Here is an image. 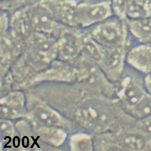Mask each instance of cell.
I'll list each match as a JSON object with an SVG mask.
<instances>
[{
  "label": "cell",
  "instance_id": "obj_11",
  "mask_svg": "<svg viewBox=\"0 0 151 151\" xmlns=\"http://www.w3.org/2000/svg\"><path fill=\"white\" fill-rule=\"evenodd\" d=\"M127 65L143 76L151 75V43H138L129 48Z\"/></svg>",
  "mask_w": 151,
  "mask_h": 151
},
{
  "label": "cell",
  "instance_id": "obj_3",
  "mask_svg": "<svg viewBox=\"0 0 151 151\" xmlns=\"http://www.w3.org/2000/svg\"><path fill=\"white\" fill-rule=\"evenodd\" d=\"M115 85V97L127 113L149 95L146 88L145 76L127 65Z\"/></svg>",
  "mask_w": 151,
  "mask_h": 151
},
{
  "label": "cell",
  "instance_id": "obj_21",
  "mask_svg": "<svg viewBox=\"0 0 151 151\" xmlns=\"http://www.w3.org/2000/svg\"><path fill=\"white\" fill-rule=\"evenodd\" d=\"M145 83L146 89L151 96V75L145 76Z\"/></svg>",
  "mask_w": 151,
  "mask_h": 151
},
{
  "label": "cell",
  "instance_id": "obj_1",
  "mask_svg": "<svg viewBox=\"0 0 151 151\" xmlns=\"http://www.w3.org/2000/svg\"><path fill=\"white\" fill-rule=\"evenodd\" d=\"M76 109V119L84 131L92 135L113 132L135 124L116 97L84 92Z\"/></svg>",
  "mask_w": 151,
  "mask_h": 151
},
{
  "label": "cell",
  "instance_id": "obj_10",
  "mask_svg": "<svg viewBox=\"0 0 151 151\" xmlns=\"http://www.w3.org/2000/svg\"><path fill=\"white\" fill-rule=\"evenodd\" d=\"M49 35L35 32L31 39L32 55L37 60L44 63H50L58 56L57 40Z\"/></svg>",
  "mask_w": 151,
  "mask_h": 151
},
{
  "label": "cell",
  "instance_id": "obj_9",
  "mask_svg": "<svg viewBox=\"0 0 151 151\" xmlns=\"http://www.w3.org/2000/svg\"><path fill=\"white\" fill-rule=\"evenodd\" d=\"M40 3L59 24L71 27H78V2L76 0H41Z\"/></svg>",
  "mask_w": 151,
  "mask_h": 151
},
{
  "label": "cell",
  "instance_id": "obj_4",
  "mask_svg": "<svg viewBox=\"0 0 151 151\" xmlns=\"http://www.w3.org/2000/svg\"><path fill=\"white\" fill-rule=\"evenodd\" d=\"M87 33L105 48L129 47L128 29L125 20L110 18L90 27Z\"/></svg>",
  "mask_w": 151,
  "mask_h": 151
},
{
  "label": "cell",
  "instance_id": "obj_2",
  "mask_svg": "<svg viewBox=\"0 0 151 151\" xmlns=\"http://www.w3.org/2000/svg\"><path fill=\"white\" fill-rule=\"evenodd\" d=\"M108 151H151V136L137 123L113 132L103 134Z\"/></svg>",
  "mask_w": 151,
  "mask_h": 151
},
{
  "label": "cell",
  "instance_id": "obj_15",
  "mask_svg": "<svg viewBox=\"0 0 151 151\" xmlns=\"http://www.w3.org/2000/svg\"><path fill=\"white\" fill-rule=\"evenodd\" d=\"M105 52L106 48L93 39L87 32L83 33L81 55L92 60L99 65L103 59Z\"/></svg>",
  "mask_w": 151,
  "mask_h": 151
},
{
  "label": "cell",
  "instance_id": "obj_5",
  "mask_svg": "<svg viewBox=\"0 0 151 151\" xmlns=\"http://www.w3.org/2000/svg\"><path fill=\"white\" fill-rule=\"evenodd\" d=\"M113 14L111 0H100L78 3V27L90 28L109 18Z\"/></svg>",
  "mask_w": 151,
  "mask_h": 151
},
{
  "label": "cell",
  "instance_id": "obj_14",
  "mask_svg": "<svg viewBox=\"0 0 151 151\" xmlns=\"http://www.w3.org/2000/svg\"><path fill=\"white\" fill-rule=\"evenodd\" d=\"M129 33L138 43H151V17L140 19L126 18Z\"/></svg>",
  "mask_w": 151,
  "mask_h": 151
},
{
  "label": "cell",
  "instance_id": "obj_16",
  "mask_svg": "<svg viewBox=\"0 0 151 151\" xmlns=\"http://www.w3.org/2000/svg\"><path fill=\"white\" fill-rule=\"evenodd\" d=\"M35 129L39 138L43 142L51 145L59 146L63 144L66 138V133L64 129L57 127H44L35 125Z\"/></svg>",
  "mask_w": 151,
  "mask_h": 151
},
{
  "label": "cell",
  "instance_id": "obj_20",
  "mask_svg": "<svg viewBox=\"0 0 151 151\" xmlns=\"http://www.w3.org/2000/svg\"><path fill=\"white\" fill-rule=\"evenodd\" d=\"M138 124L151 136V115L142 120H138Z\"/></svg>",
  "mask_w": 151,
  "mask_h": 151
},
{
  "label": "cell",
  "instance_id": "obj_8",
  "mask_svg": "<svg viewBox=\"0 0 151 151\" xmlns=\"http://www.w3.org/2000/svg\"><path fill=\"white\" fill-rule=\"evenodd\" d=\"M62 28L57 40L58 56L62 61H72L81 56L83 33Z\"/></svg>",
  "mask_w": 151,
  "mask_h": 151
},
{
  "label": "cell",
  "instance_id": "obj_13",
  "mask_svg": "<svg viewBox=\"0 0 151 151\" xmlns=\"http://www.w3.org/2000/svg\"><path fill=\"white\" fill-rule=\"evenodd\" d=\"M27 114V98L21 91H13L1 98V115L6 120H14Z\"/></svg>",
  "mask_w": 151,
  "mask_h": 151
},
{
  "label": "cell",
  "instance_id": "obj_7",
  "mask_svg": "<svg viewBox=\"0 0 151 151\" xmlns=\"http://www.w3.org/2000/svg\"><path fill=\"white\" fill-rule=\"evenodd\" d=\"M27 109V115L36 126L60 128L67 126L68 121L66 119L41 101H28Z\"/></svg>",
  "mask_w": 151,
  "mask_h": 151
},
{
  "label": "cell",
  "instance_id": "obj_12",
  "mask_svg": "<svg viewBox=\"0 0 151 151\" xmlns=\"http://www.w3.org/2000/svg\"><path fill=\"white\" fill-rule=\"evenodd\" d=\"M27 12L32 28L35 32L50 34L54 31H59L60 24L40 2L31 6Z\"/></svg>",
  "mask_w": 151,
  "mask_h": 151
},
{
  "label": "cell",
  "instance_id": "obj_18",
  "mask_svg": "<svg viewBox=\"0 0 151 151\" xmlns=\"http://www.w3.org/2000/svg\"><path fill=\"white\" fill-rule=\"evenodd\" d=\"M70 144L73 150H94L93 135L84 130L74 135L70 139Z\"/></svg>",
  "mask_w": 151,
  "mask_h": 151
},
{
  "label": "cell",
  "instance_id": "obj_19",
  "mask_svg": "<svg viewBox=\"0 0 151 151\" xmlns=\"http://www.w3.org/2000/svg\"><path fill=\"white\" fill-rule=\"evenodd\" d=\"M111 2L113 14L121 19H126L128 0H111Z\"/></svg>",
  "mask_w": 151,
  "mask_h": 151
},
{
  "label": "cell",
  "instance_id": "obj_17",
  "mask_svg": "<svg viewBox=\"0 0 151 151\" xmlns=\"http://www.w3.org/2000/svg\"><path fill=\"white\" fill-rule=\"evenodd\" d=\"M126 17L140 19L151 17V0H128Z\"/></svg>",
  "mask_w": 151,
  "mask_h": 151
},
{
  "label": "cell",
  "instance_id": "obj_6",
  "mask_svg": "<svg viewBox=\"0 0 151 151\" xmlns=\"http://www.w3.org/2000/svg\"><path fill=\"white\" fill-rule=\"evenodd\" d=\"M129 49L127 47L106 48L103 59L98 65L107 78L114 84L119 80L125 70Z\"/></svg>",
  "mask_w": 151,
  "mask_h": 151
}]
</instances>
